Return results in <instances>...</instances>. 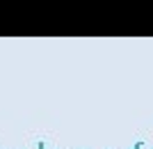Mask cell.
Here are the masks:
<instances>
[{"label": "cell", "mask_w": 153, "mask_h": 149, "mask_svg": "<svg viewBox=\"0 0 153 149\" xmlns=\"http://www.w3.org/2000/svg\"><path fill=\"white\" fill-rule=\"evenodd\" d=\"M133 149H144V145H142V142H137V145H135Z\"/></svg>", "instance_id": "6da1fadb"}]
</instances>
